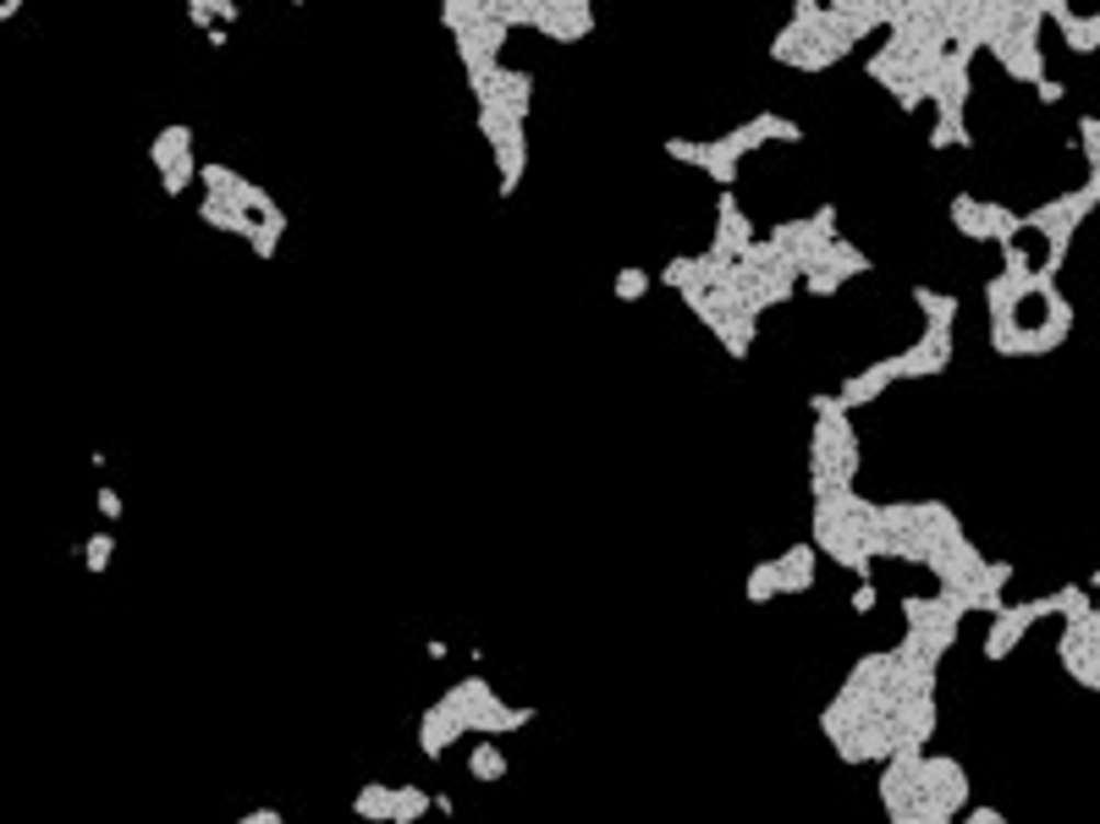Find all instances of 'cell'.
I'll return each mask as SVG.
<instances>
[{"mask_svg":"<svg viewBox=\"0 0 1100 824\" xmlns=\"http://www.w3.org/2000/svg\"><path fill=\"white\" fill-rule=\"evenodd\" d=\"M755 127H760V138H766V144H804V127H798L793 116L760 111V116H755Z\"/></svg>","mask_w":1100,"mask_h":824,"instance_id":"cell-25","label":"cell"},{"mask_svg":"<svg viewBox=\"0 0 1100 824\" xmlns=\"http://www.w3.org/2000/svg\"><path fill=\"white\" fill-rule=\"evenodd\" d=\"M188 160H199L193 154V127L188 122H171V127H160L155 138H149V165L166 176V171H177V165H188Z\"/></svg>","mask_w":1100,"mask_h":824,"instance_id":"cell-11","label":"cell"},{"mask_svg":"<svg viewBox=\"0 0 1100 824\" xmlns=\"http://www.w3.org/2000/svg\"><path fill=\"white\" fill-rule=\"evenodd\" d=\"M501 45H507V28L490 18V23H479V28H468V34H457V56H463V72H468V89L474 83H485L496 67H501Z\"/></svg>","mask_w":1100,"mask_h":824,"instance_id":"cell-8","label":"cell"},{"mask_svg":"<svg viewBox=\"0 0 1100 824\" xmlns=\"http://www.w3.org/2000/svg\"><path fill=\"white\" fill-rule=\"evenodd\" d=\"M908 297H914V308L925 313V330H952V324H957V308H963V302H957L952 291H935V286H914Z\"/></svg>","mask_w":1100,"mask_h":824,"instance_id":"cell-16","label":"cell"},{"mask_svg":"<svg viewBox=\"0 0 1100 824\" xmlns=\"http://www.w3.org/2000/svg\"><path fill=\"white\" fill-rule=\"evenodd\" d=\"M199 220L215 226V231H226V237H242V242H253V231H259L253 215H242V209H231L220 198H199Z\"/></svg>","mask_w":1100,"mask_h":824,"instance_id":"cell-15","label":"cell"},{"mask_svg":"<svg viewBox=\"0 0 1100 824\" xmlns=\"http://www.w3.org/2000/svg\"><path fill=\"white\" fill-rule=\"evenodd\" d=\"M209 7H215V23H220V28H231V23L242 18V7H237V0H209Z\"/></svg>","mask_w":1100,"mask_h":824,"instance_id":"cell-35","label":"cell"},{"mask_svg":"<svg viewBox=\"0 0 1100 824\" xmlns=\"http://www.w3.org/2000/svg\"><path fill=\"white\" fill-rule=\"evenodd\" d=\"M281 237H286V209H275V215H264L259 220V231H253V259H275V248H281Z\"/></svg>","mask_w":1100,"mask_h":824,"instance_id":"cell-26","label":"cell"},{"mask_svg":"<svg viewBox=\"0 0 1100 824\" xmlns=\"http://www.w3.org/2000/svg\"><path fill=\"white\" fill-rule=\"evenodd\" d=\"M94 506H100V517L105 523H122V495L111 490V484H100V495H94Z\"/></svg>","mask_w":1100,"mask_h":824,"instance_id":"cell-32","label":"cell"},{"mask_svg":"<svg viewBox=\"0 0 1100 824\" xmlns=\"http://www.w3.org/2000/svg\"><path fill=\"white\" fill-rule=\"evenodd\" d=\"M534 34H545L556 45H578V39L594 34V7H589V0H540Z\"/></svg>","mask_w":1100,"mask_h":824,"instance_id":"cell-7","label":"cell"},{"mask_svg":"<svg viewBox=\"0 0 1100 824\" xmlns=\"http://www.w3.org/2000/svg\"><path fill=\"white\" fill-rule=\"evenodd\" d=\"M468 94H474L479 111H496V116H507V122H523V127H529V116H534V72H523V67H496V72H490L485 83H474Z\"/></svg>","mask_w":1100,"mask_h":824,"instance_id":"cell-4","label":"cell"},{"mask_svg":"<svg viewBox=\"0 0 1100 824\" xmlns=\"http://www.w3.org/2000/svg\"><path fill=\"white\" fill-rule=\"evenodd\" d=\"M952 357H957V346H952V330H925L919 341H908L903 352H892L886 363H892V374L897 379H935V374H946L952 368Z\"/></svg>","mask_w":1100,"mask_h":824,"instance_id":"cell-5","label":"cell"},{"mask_svg":"<svg viewBox=\"0 0 1100 824\" xmlns=\"http://www.w3.org/2000/svg\"><path fill=\"white\" fill-rule=\"evenodd\" d=\"M424 808H430L424 786H397V819L392 824H413V819H424Z\"/></svg>","mask_w":1100,"mask_h":824,"instance_id":"cell-28","label":"cell"},{"mask_svg":"<svg viewBox=\"0 0 1100 824\" xmlns=\"http://www.w3.org/2000/svg\"><path fill=\"white\" fill-rule=\"evenodd\" d=\"M188 23L199 28V34H215L220 23H215V7H209V0H193V7H188Z\"/></svg>","mask_w":1100,"mask_h":824,"instance_id":"cell-31","label":"cell"},{"mask_svg":"<svg viewBox=\"0 0 1100 824\" xmlns=\"http://www.w3.org/2000/svg\"><path fill=\"white\" fill-rule=\"evenodd\" d=\"M111 561H116V534H111V528H105V534H89V539H83V566H89V577H105Z\"/></svg>","mask_w":1100,"mask_h":824,"instance_id":"cell-24","label":"cell"},{"mask_svg":"<svg viewBox=\"0 0 1100 824\" xmlns=\"http://www.w3.org/2000/svg\"><path fill=\"white\" fill-rule=\"evenodd\" d=\"M660 286H671L682 302L704 297L710 286H704V264H699V253H677V259H666V270H660Z\"/></svg>","mask_w":1100,"mask_h":824,"instance_id":"cell-13","label":"cell"},{"mask_svg":"<svg viewBox=\"0 0 1100 824\" xmlns=\"http://www.w3.org/2000/svg\"><path fill=\"white\" fill-rule=\"evenodd\" d=\"M776 594H782L776 561H755V566H749V583H744V599H749V605H771Z\"/></svg>","mask_w":1100,"mask_h":824,"instance_id":"cell-23","label":"cell"},{"mask_svg":"<svg viewBox=\"0 0 1100 824\" xmlns=\"http://www.w3.org/2000/svg\"><path fill=\"white\" fill-rule=\"evenodd\" d=\"M776 577H782V594H809L815 588V545L798 539L776 556Z\"/></svg>","mask_w":1100,"mask_h":824,"instance_id":"cell-12","label":"cell"},{"mask_svg":"<svg viewBox=\"0 0 1100 824\" xmlns=\"http://www.w3.org/2000/svg\"><path fill=\"white\" fill-rule=\"evenodd\" d=\"M979 226H985V242H996V248H1012L1023 237V215L996 198H979Z\"/></svg>","mask_w":1100,"mask_h":824,"instance_id":"cell-14","label":"cell"},{"mask_svg":"<svg viewBox=\"0 0 1100 824\" xmlns=\"http://www.w3.org/2000/svg\"><path fill=\"white\" fill-rule=\"evenodd\" d=\"M1023 632H1029V627H1023V621H1012L1007 610H1001V616H990V632H985V665H1001V660H1007V654L1023 643Z\"/></svg>","mask_w":1100,"mask_h":824,"instance_id":"cell-18","label":"cell"},{"mask_svg":"<svg viewBox=\"0 0 1100 824\" xmlns=\"http://www.w3.org/2000/svg\"><path fill=\"white\" fill-rule=\"evenodd\" d=\"M903 632H963V610L946 594H903Z\"/></svg>","mask_w":1100,"mask_h":824,"instance_id":"cell-9","label":"cell"},{"mask_svg":"<svg viewBox=\"0 0 1100 824\" xmlns=\"http://www.w3.org/2000/svg\"><path fill=\"white\" fill-rule=\"evenodd\" d=\"M820 270H837L842 281H853V275H870L875 264H870V253L864 248H853V242H826V253H820Z\"/></svg>","mask_w":1100,"mask_h":824,"instance_id":"cell-20","label":"cell"},{"mask_svg":"<svg viewBox=\"0 0 1100 824\" xmlns=\"http://www.w3.org/2000/svg\"><path fill=\"white\" fill-rule=\"evenodd\" d=\"M798 291H809V297H837V291H842V275H837V270H809Z\"/></svg>","mask_w":1100,"mask_h":824,"instance_id":"cell-30","label":"cell"},{"mask_svg":"<svg viewBox=\"0 0 1100 824\" xmlns=\"http://www.w3.org/2000/svg\"><path fill=\"white\" fill-rule=\"evenodd\" d=\"M660 149H666V160H682V165H704V138H666Z\"/></svg>","mask_w":1100,"mask_h":824,"instance_id":"cell-29","label":"cell"},{"mask_svg":"<svg viewBox=\"0 0 1100 824\" xmlns=\"http://www.w3.org/2000/svg\"><path fill=\"white\" fill-rule=\"evenodd\" d=\"M468 736V687L463 682H452L424 714H419V753L424 758H441L452 742H463Z\"/></svg>","mask_w":1100,"mask_h":824,"instance_id":"cell-3","label":"cell"},{"mask_svg":"<svg viewBox=\"0 0 1100 824\" xmlns=\"http://www.w3.org/2000/svg\"><path fill=\"white\" fill-rule=\"evenodd\" d=\"M463 687H468V736H512V731H523V725H534V714L540 709H529V703H501L496 693H490V682L485 676H463Z\"/></svg>","mask_w":1100,"mask_h":824,"instance_id":"cell-2","label":"cell"},{"mask_svg":"<svg viewBox=\"0 0 1100 824\" xmlns=\"http://www.w3.org/2000/svg\"><path fill=\"white\" fill-rule=\"evenodd\" d=\"M1062 94H1067V89H1062V83H1056V78H1045V83H1034V100H1040V105H1062Z\"/></svg>","mask_w":1100,"mask_h":824,"instance_id":"cell-36","label":"cell"},{"mask_svg":"<svg viewBox=\"0 0 1100 824\" xmlns=\"http://www.w3.org/2000/svg\"><path fill=\"white\" fill-rule=\"evenodd\" d=\"M738 165H744V160L732 154L721 138H704V165H699V171H704V176H710L721 193H732V182H738Z\"/></svg>","mask_w":1100,"mask_h":824,"instance_id":"cell-19","label":"cell"},{"mask_svg":"<svg viewBox=\"0 0 1100 824\" xmlns=\"http://www.w3.org/2000/svg\"><path fill=\"white\" fill-rule=\"evenodd\" d=\"M23 18V0H0V23H18Z\"/></svg>","mask_w":1100,"mask_h":824,"instance_id":"cell-37","label":"cell"},{"mask_svg":"<svg viewBox=\"0 0 1100 824\" xmlns=\"http://www.w3.org/2000/svg\"><path fill=\"white\" fill-rule=\"evenodd\" d=\"M468 775H474V780H485V786L507 780V753H501L490 736H479V742L468 747Z\"/></svg>","mask_w":1100,"mask_h":824,"instance_id":"cell-21","label":"cell"},{"mask_svg":"<svg viewBox=\"0 0 1100 824\" xmlns=\"http://www.w3.org/2000/svg\"><path fill=\"white\" fill-rule=\"evenodd\" d=\"M957 824H1007V813H1001V808H990V802H974V808H968Z\"/></svg>","mask_w":1100,"mask_h":824,"instance_id":"cell-33","label":"cell"},{"mask_svg":"<svg viewBox=\"0 0 1100 824\" xmlns=\"http://www.w3.org/2000/svg\"><path fill=\"white\" fill-rule=\"evenodd\" d=\"M649 286H655V281H649V270L627 264V270H616V286H611V291H616V302H644V297H649Z\"/></svg>","mask_w":1100,"mask_h":824,"instance_id":"cell-27","label":"cell"},{"mask_svg":"<svg viewBox=\"0 0 1100 824\" xmlns=\"http://www.w3.org/2000/svg\"><path fill=\"white\" fill-rule=\"evenodd\" d=\"M875 599H881V594H875V583H859V588H853V594H848V605H853V616H870V610H875Z\"/></svg>","mask_w":1100,"mask_h":824,"instance_id":"cell-34","label":"cell"},{"mask_svg":"<svg viewBox=\"0 0 1100 824\" xmlns=\"http://www.w3.org/2000/svg\"><path fill=\"white\" fill-rule=\"evenodd\" d=\"M474 122H479V133L490 138V154H496V193L501 198H512L518 187H523V176H529V127L523 122H507V116H496V111H479L474 105Z\"/></svg>","mask_w":1100,"mask_h":824,"instance_id":"cell-1","label":"cell"},{"mask_svg":"<svg viewBox=\"0 0 1100 824\" xmlns=\"http://www.w3.org/2000/svg\"><path fill=\"white\" fill-rule=\"evenodd\" d=\"M352 813H358V819H370V824H392V819H397V786H381V780L358 786Z\"/></svg>","mask_w":1100,"mask_h":824,"instance_id":"cell-17","label":"cell"},{"mask_svg":"<svg viewBox=\"0 0 1100 824\" xmlns=\"http://www.w3.org/2000/svg\"><path fill=\"white\" fill-rule=\"evenodd\" d=\"M755 242H760V231H755V220L744 215L738 193H715V237H710L704 253H715V259H726V264H738Z\"/></svg>","mask_w":1100,"mask_h":824,"instance_id":"cell-6","label":"cell"},{"mask_svg":"<svg viewBox=\"0 0 1100 824\" xmlns=\"http://www.w3.org/2000/svg\"><path fill=\"white\" fill-rule=\"evenodd\" d=\"M237 824H259V813H242V819H237Z\"/></svg>","mask_w":1100,"mask_h":824,"instance_id":"cell-38","label":"cell"},{"mask_svg":"<svg viewBox=\"0 0 1100 824\" xmlns=\"http://www.w3.org/2000/svg\"><path fill=\"white\" fill-rule=\"evenodd\" d=\"M892 385H897V374H892V363L881 357V363H870V368L848 374V379H842V390H837V401H842V412H859V407L881 401Z\"/></svg>","mask_w":1100,"mask_h":824,"instance_id":"cell-10","label":"cell"},{"mask_svg":"<svg viewBox=\"0 0 1100 824\" xmlns=\"http://www.w3.org/2000/svg\"><path fill=\"white\" fill-rule=\"evenodd\" d=\"M946 220L957 226V237H968V242H985V226H979V198H974V193H952V204H946Z\"/></svg>","mask_w":1100,"mask_h":824,"instance_id":"cell-22","label":"cell"}]
</instances>
